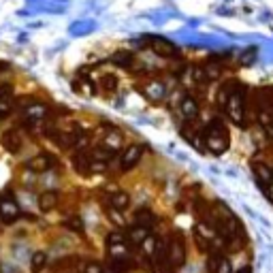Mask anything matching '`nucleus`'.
Instances as JSON below:
<instances>
[{
  "label": "nucleus",
  "mask_w": 273,
  "mask_h": 273,
  "mask_svg": "<svg viewBox=\"0 0 273 273\" xmlns=\"http://www.w3.org/2000/svg\"><path fill=\"white\" fill-rule=\"evenodd\" d=\"M111 60L118 64V67H122V68H133V64H135V60H133V54L131 52H124V49H120V52H116L111 56Z\"/></svg>",
  "instance_id": "obj_24"
},
{
  "label": "nucleus",
  "mask_w": 273,
  "mask_h": 273,
  "mask_svg": "<svg viewBox=\"0 0 273 273\" xmlns=\"http://www.w3.org/2000/svg\"><path fill=\"white\" fill-rule=\"evenodd\" d=\"M128 243V237L124 231H120V228H116V231H111V233H107L105 237V246L107 248H113V246H126Z\"/></svg>",
  "instance_id": "obj_22"
},
{
  "label": "nucleus",
  "mask_w": 273,
  "mask_h": 273,
  "mask_svg": "<svg viewBox=\"0 0 273 273\" xmlns=\"http://www.w3.org/2000/svg\"><path fill=\"white\" fill-rule=\"evenodd\" d=\"M9 111H11V96L2 94V96H0V120L9 116Z\"/></svg>",
  "instance_id": "obj_29"
},
{
  "label": "nucleus",
  "mask_w": 273,
  "mask_h": 273,
  "mask_svg": "<svg viewBox=\"0 0 273 273\" xmlns=\"http://www.w3.org/2000/svg\"><path fill=\"white\" fill-rule=\"evenodd\" d=\"M135 224H141V226L152 228V226L156 224V215L149 211V209H136V213H135Z\"/></svg>",
  "instance_id": "obj_23"
},
{
  "label": "nucleus",
  "mask_w": 273,
  "mask_h": 273,
  "mask_svg": "<svg viewBox=\"0 0 273 273\" xmlns=\"http://www.w3.org/2000/svg\"><path fill=\"white\" fill-rule=\"evenodd\" d=\"M107 218H109V222H113L118 228H122V226L126 224V218L122 215L120 209H116V207H109V209H107Z\"/></svg>",
  "instance_id": "obj_27"
},
{
  "label": "nucleus",
  "mask_w": 273,
  "mask_h": 273,
  "mask_svg": "<svg viewBox=\"0 0 273 273\" xmlns=\"http://www.w3.org/2000/svg\"><path fill=\"white\" fill-rule=\"evenodd\" d=\"M64 226H67V228H70V231H79V233H81L83 231V222H81V218H77V215H73V218H68L67 222H64Z\"/></svg>",
  "instance_id": "obj_30"
},
{
  "label": "nucleus",
  "mask_w": 273,
  "mask_h": 273,
  "mask_svg": "<svg viewBox=\"0 0 273 273\" xmlns=\"http://www.w3.org/2000/svg\"><path fill=\"white\" fill-rule=\"evenodd\" d=\"M118 85H120V81H118V77L116 75H111V73H105L103 77H100V88H103L107 94H113V92L118 90Z\"/></svg>",
  "instance_id": "obj_25"
},
{
  "label": "nucleus",
  "mask_w": 273,
  "mask_h": 273,
  "mask_svg": "<svg viewBox=\"0 0 273 273\" xmlns=\"http://www.w3.org/2000/svg\"><path fill=\"white\" fill-rule=\"evenodd\" d=\"M21 209L17 205V201L13 197H0V220L4 224H13L15 220H19Z\"/></svg>",
  "instance_id": "obj_5"
},
{
  "label": "nucleus",
  "mask_w": 273,
  "mask_h": 273,
  "mask_svg": "<svg viewBox=\"0 0 273 273\" xmlns=\"http://www.w3.org/2000/svg\"><path fill=\"white\" fill-rule=\"evenodd\" d=\"M56 164V158L54 156H49V154H39V156H34L28 160L26 167L32 171V173H45V171H49Z\"/></svg>",
  "instance_id": "obj_13"
},
{
  "label": "nucleus",
  "mask_w": 273,
  "mask_h": 273,
  "mask_svg": "<svg viewBox=\"0 0 273 273\" xmlns=\"http://www.w3.org/2000/svg\"><path fill=\"white\" fill-rule=\"evenodd\" d=\"M103 145L105 147H109L111 152H122V149H124L126 145H124V136H122V133L120 131H116V128H109V131H107V135L103 136Z\"/></svg>",
  "instance_id": "obj_15"
},
{
  "label": "nucleus",
  "mask_w": 273,
  "mask_h": 273,
  "mask_svg": "<svg viewBox=\"0 0 273 273\" xmlns=\"http://www.w3.org/2000/svg\"><path fill=\"white\" fill-rule=\"evenodd\" d=\"M149 233H152V228L141 226V224H133L131 228H128V233H126V237H128V246L139 248L141 243H143V239H145Z\"/></svg>",
  "instance_id": "obj_16"
},
{
  "label": "nucleus",
  "mask_w": 273,
  "mask_h": 273,
  "mask_svg": "<svg viewBox=\"0 0 273 273\" xmlns=\"http://www.w3.org/2000/svg\"><path fill=\"white\" fill-rule=\"evenodd\" d=\"M73 169L79 175H92V152L90 149H79L73 156Z\"/></svg>",
  "instance_id": "obj_11"
},
{
  "label": "nucleus",
  "mask_w": 273,
  "mask_h": 273,
  "mask_svg": "<svg viewBox=\"0 0 273 273\" xmlns=\"http://www.w3.org/2000/svg\"><path fill=\"white\" fill-rule=\"evenodd\" d=\"M177 111H179V116H182L184 122H192V120H197V116H199V103H197V98H192V96H184L182 100H179Z\"/></svg>",
  "instance_id": "obj_12"
},
{
  "label": "nucleus",
  "mask_w": 273,
  "mask_h": 273,
  "mask_svg": "<svg viewBox=\"0 0 273 273\" xmlns=\"http://www.w3.org/2000/svg\"><path fill=\"white\" fill-rule=\"evenodd\" d=\"M49 116V107L45 103H30L24 109V122L26 124H37Z\"/></svg>",
  "instance_id": "obj_8"
},
{
  "label": "nucleus",
  "mask_w": 273,
  "mask_h": 273,
  "mask_svg": "<svg viewBox=\"0 0 273 273\" xmlns=\"http://www.w3.org/2000/svg\"><path fill=\"white\" fill-rule=\"evenodd\" d=\"M207 271L209 273H233V263L222 252H215L207 261Z\"/></svg>",
  "instance_id": "obj_9"
},
{
  "label": "nucleus",
  "mask_w": 273,
  "mask_h": 273,
  "mask_svg": "<svg viewBox=\"0 0 273 273\" xmlns=\"http://www.w3.org/2000/svg\"><path fill=\"white\" fill-rule=\"evenodd\" d=\"M167 256H169V261H171V265H173L175 269H179L186 263V243H184V239L179 235H171L169 237Z\"/></svg>",
  "instance_id": "obj_4"
},
{
  "label": "nucleus",
  "mask_w": 273,
  "mask_h": 273,
  "mask_svg": "<svg viewBox=\"0 0 273 273\" xmlns=\"http://www.w3.org/2000/svg\"><path fill=\"white\" fill-rule=\"evenodd\" d=\"M147 45L154 49L156 56H162V58H177V56H179V49L173 45V43H169L167 39L152 37V39H149Z\"/></svg>",
  "instance_id": "obj_7"
},
{
  "label": "nucleus",
  "mask_w": 273,
  "mask_h": 273,
  "mask_svg": "<svg viewBox=\"0 0 273 273\" xmlns=\"http://www.w3.org/2000/svg\"><path fill=\"white\" fill-rule=\"evenodd\" d=\"M141 94L145 96L149 103H162L164 96H167V88H164V83L162 81H158V79H147L145 83H143V88H141Z\"/></svg>",
  "instance_id": "obj_6"
},
{
  "label": "nucleus",
  "mask_w": 273,
  "mask_h": 273,
  "mask_svg": "<svg viewBox=\"0 0 273 273\" xmlns=\"http://www.w3.org/2000/svg\"><path fill=\"white\" fill-rule=\"evenodd\" d=\"M109 201H111V207H116V209L124 211V209H128V207H131L133 197L128 195V192H124V190H118V192H113Z\"/></svg>",
  "instance_id": "obj_20"
},
{
  "label": "nucleus",
  "mask_w": 273,
  "mask_h": 273,
  "mask_svg": "<svg viewBox=\"0 0 273 273\" xmlns=\"http://www.w3.org/2000/svg\"><path fill=\"white\" fill-rule=\"evenodd\" d=\"M158 246H160V241H158V237L149 233V235L145 237V239H143V243L139 246V250H141V254L145 256V258H152V256L156 254Z\"/></svg>",
  "instance_id": "obj_21"
},
{
  "label": "nucleus",
  "mask_w": 273,
  "mask_h": 273,
  "mask_svg": "<svg viewBox=\"0 0 273 273\" xmlns=\"http://www.w3.org/2000/svg\"><path fill=\"white\" fill-rule=\"evenodd\" d=\"M45 263H47V254L45 252H34L32 254V261H30V271L32 273H41L43 269H45Z\"/></svg>",
  "instance_id": "obj_26"
},
{
  "label": "nucleus",
  "mask_w": 273,
  "mask_h": 273,
  "mask_svg": "<svg viewBox=\"0 0 273 273\" xmlns=\"http://www.w3.org/2000/svg\"><path fill=\"white\" fill-rule=\"evenodd\" d=\"M58 201H60L58 192H56V190H45V192H41V195H39L37 203H39L41 211H52V209L58 207Z\"/></svg>",
  "instance_id": "obj_18"
},
{
  "label": "nucleus",
  "mask_w": 273,
  "mask_h": 273,
  "mask_svg": "<svg viewBox=\"0 0 273 273\" xmlns=\"http://www.w3.org/2000/svg\"><path fill=\"white\" fill-rule=\"evenodd\" d=\"M203 143L205 149L213 156H222L231 145V136H228V128L222 122V118H211L203 128Z\"/></svg>",
  "instance_id": "obj_1"
},
{
  "label": "nucleus",
  "mask_w": 273,
  "mask_h": 273,
  "mask_svg": "<svg viewBox=\"0 0 273 273\" xmlns=\"http://www.w3.org/2000/svg\"><path fill=\"white\" fill-rule=\"evenodd\" d=\"M81 273H105V267L98 261H88V263L83 265Z\"/></svg>",
  "instance_id": "obj_28"
},
{
  "label": "nucleus",
  "mask_w": 273,
  "mask_h": 273,
  "mask_svg": "<svg viewBox=\"0 0 273 273\" xmlns=\"http://www.w3.org/2000/svg\"><path fill=\"white\" fill-rule=\"evenodd\" d=\"M2 145L9 154H19L21 147H24V136H21L17 128H11V131H6L2 135Z\"/></svg>",
  "instance_id": "obj_10"
},
{
  "label": "nucleus",
  "mask_w": 273,
  "mask_h": 273,
  "mask_svg": "<svg viewBox=\"0 0 273 273\" xmlns=\"http://www.w3.org/2000/svg\"><path fill=\"white\" fill-rule=\"evenodd\" d=\"M143 158V145L141 143H133V145H126L124 149L120 152L118 156V164H120V171H133L136 164L141 162Z\"/></svg>",
  "instance_id": "obj_3"
},
{
  "label": "nucleus",
  "mask_w": 273,
  "mask_h": 273,
  "mask_svg": "<svg viewBox=\"0 0 273 273\" xmlns=\"http://www.w3.org/2000/svg\"><path fill=\"white\" fill-rule=\"evenodd\" d=\"M218 228H215L213 224H209L207 220H199L197 226H195V237H199V239H205V241H213L215 237H218Z\"/></svg>",
  "instance_id": "obj_17"
},
{
  "label": "nucleus",
  "mask_w": 273,
  "mask_h": 273,
  "mask_svg": "<svg viewBox=\"0 0 273 273\" xmlns=\"http://www.w3.org/2000/svg\"><path fill=\"white\" fill-rule=\"evenodd\" d=\"M222 109L226 111L228 120H231L235 126H239V128L246 126V113L248 111H246V98H243V88L228 90V96H226Z\"/></svg>",
  "instance_id": "obj_2"
},
{
  "label": "nucleus",
  "mask_w": 273,
  "mask_h": 273,
  "mask_svg": "<svg viewBox=\"0 0 273 273\" xmlns=\"http://www.w3.org/2000/svg\"><path fill=\"white\" fill-rule=\"evenodd\" d=\"M109 269L111 273H128L133 271L135 261L131 258V254H122V256H109Z\"/></svg>",
  "instance_id": "obj_14"
},
{
  "label": "nucleus",
  "mask_w": 273,
  "mask_h": 273,
  "mask_svg": "<svg viewBox=\"0 0 273 273\" xmlns=\"http://www.w3.org/2000/svg\"><path fill=\"white\" fill-rule=\"evenodd\" d=\"M237 273H252V269H250V267H248V265H246V267H241V269H239V271H237Z\"/></svg>",
  "instance_id": "obj_31"
},
{
  "label": "nucleus",
  "mask_w": 273,
  "mask_h": 273,
  "mask_svg": "<svg viewBox=\"0 0 273 273\" xmlns=\"http://www.w3.org/2000/svg\"><path fill=\"white\" fill-rule=\"evenodd\" d=\"M73 88L79 92V94H83V96H94L96 94V83L92 81V79H88V77H77Z\"/></svg>",
  "instance_id": "obj_19"
}]
</instances>
